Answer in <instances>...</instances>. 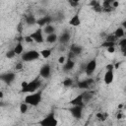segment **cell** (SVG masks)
I'll use <instances>...</instances> for the list:
<instances>
[{
  "instance_id": "1",
  "label": "cell",
  "mask_w": 126,
  "mask_h": 126,
  "mask_svg": "<svg viewBox=\"0 0 126 126\" xmlns=\"http://www.w3.org/2000/svg\"><path fill=\"white\" fill-rule=\"evenodd\" d=\"M41 86V81L39 77H36L31 82H22L21 84V93L22 94H33Z\"/></svg>"
},
{
  "instance_id": "2",
  "label": "cell",
  "mask_w": 126,
  "mask_h": 126,
  "mask_svg": "<svg viewBox=\"0 0 126 126\" xmlns=\"http://www.w3.org/2000/svg\"><path fill=\"white\" fill-rule=\"evenodd\" d=\"M41 99H42V93L39 91V92H35L33 94H27L25 96L24 102L31 106H37L41 102Z\"/></svg>"
},
{
  "instance_id": "3",
  "label": "cell",
  "mask_w": 126,
  "mask_h": 126,
  "mask_svg": "<svg viewBox=\"0 0 126 126\" xmlns=\"http://www.w3.org/2000/svg\"><path fill=\"white\" fill-rule=\"evenodd\" d=\"M57 124H58V121H57V118L53 111L49 112L41 120L38 121L39 126H57Z\"/></svg>"
},
{
  "instance_id": "4",
  "label": "cell",
  "mask_w": 126,
  "mask_h": 126,
  "mask_svg": "<svg viewBox=\"0 0 126 126\" xmlns=\"http://www.w3.org/2000/svg\"><path fill=\"white\" fill-rule=\"evenodd\" d=\"M39 56H40V54H39L38 51L32 49V50H29V51L24 52L21 57H22V60L24 62H32V61L37 60L39 58Z\"/></svg>"
},
{
  "instance_id": "5",
  "label": "cell",
  "mask_w": 126,
  "mask_h": 126,
  "mask_svg": "<svg viewBox=\"0 0 126 126\" xmlns=\"http://www.w3.org/2000/svg\"><path fill=\"white\" fill-rule=\"evenodd\" d=\"M31 38L32 39V41L36 42V43H42L44 41V37H43V32H42V29L39 28V29H36L33 32H32L30 34Z\"/></svg>"
},
{
  "instance_id": "6",
  "label": "cell",
  "mask_w": 126,
  "mask_h": 126,
  "mask_svg": "<svg viewBox=\"0 0 126 126\" xmlns=\"http://www.w3.org/2000/svg\"><path fill=\"white\" fill-rule=\"evenodd\" d=\"M96 66H97V61H96L95 58H93V59H91V60L86 64L84 71H85V73H86L88 76H92L93 73L95 71Z\"/></svg>"
},
{
  "instance_id": "7",
  "label": "cell",
  "mask_w": 126,
  "mask_h": 126,
  "mask_svg": "<svg viewBox=\"0 0 126 126\" xmlns=\"http://www.w3.org/2000/svg\"><path fill=\"white\" fill-rule=\"evenodd\" d=\"M16 79V74L14 72H6L0 74V80L6 85H11Z\"/></svg>"
},
{
  "instance_id": "8",
  "label": "cell",
  "mask_w": 126,
  "mask_h": 126,
  "mask_svg": "<svg viewBox=\"0 0 126 126\" xmlns=\"http://www.w3.org/2000/svg\"><path fill=\"white\" fill-rule=\"evenodd\" d=\"M51 75V66L48 63L43 64L39 69V76L44 79H48Z\"/></svg>"
},
{
  "instance_id": "9",
  "label": "cell",
  "mask_w": 126,
  "mask_h": 126,
  "mask_svg": "<svg viewBox=\"0 0 126 126\" xmlns=\"http://www.w3.org/2000/svg\"><path fill=\"white\" fill-rule=\"evenodd\" d=\"M69 112L71 113V115L76 118V119H80L83 115V106H79V105H74L72 107L69 108Z\"/></svg>"
},
{
  "instance_id": "10",
  "label": "cell",
  "mask_w": 126,
  "mask_h": 126,
  "mask_svg": "<svg viewBox=\"0 0 126 126\" xmlns=\"http://www.w3.org/2000/svg\"><path fill=\"white\" fill-rule=\"evenodd\" d=\"M53 20H54V19H53L51 16H49V15H44L43 17H41V18H39L38 20H36V24H37L39 27H45V26H47V25H50Z\"/></svg>"
},
{
  "instance_id": "11",
  "label": "cell",
  "mask_w": 126,
  "mask_h": 126,
  "mask_svg": "<svg viewBox=\"0 0 126 126\" xmlns=\"http://www.w3.org/2000/svg\"><path fill=\"white\" fill-rule=\"evenodd\" d=\"M70 39H71V33L68 31H65V32H61V34L58 36V39L57 40L59 41L60 44L65 45V44H67L70 41Z\"/></svg>"
},
{
  "instance_id": "12",
  "label": "cell",
  "mask_w": 126,
  "mask_h": 126,
  "mask_svg": "<svg viewBox=\"0 0 126 126\" xmlns=\"http://www.w3.org/2000/svg\"><path fill=\"white\" fill-rule=\"evenodd\" d=\"M114 80V70H106L104 77H103V81L105 83V85H110Z\"/></svg>"
},
{
  "instance_id": "13",
  "label": "cell",
  "mask_w": 126,
  "mask_h": 126,
  "mask_svg": "<svg viewBox=\"0 0 126 126\" xmlns=\"http://www.w3.org/2000/svg\"><path fill=\"white\" fill-rule=\"evenodd\" d=\"M93 83H94V80L89 78V79H85V80H82V81L78 82L77 83V87L79 89H89Z\"/></svg>"
},
{
  "instance_id": "14",
  "label": "cell",
  "mask_w": 126,
  "mask_h": 126,
  "mask_svg": "<svg viewBox=\"0 0 126 126\" xmlns=\"http://www.w3.org/2000/svg\"><path fill=\"white\" fill-rule=\"evenodd\" d=\"M70 104H71L72 106H74V105H79V106H83V107H84L85 103L83 102V93L80 94H78V95H76L74 98H72V99L70 100Z\"/></svg>"
},
{
  "instance_id": "15",
  "label": "cell",
  "mask_w": 126,
  "mask_h": 126,
  "mask_svg": "<svg viewBox=\"0 0 126 126\" xmlns=\"http://www.w3.org/2000/svg\"><path fill=\"white\" fill-rule=\"evenodd\" d=\"M74 67H75V62H74V60L67 58L66 61H65V63L63 64V70H64L65 72H69V71L73 70Z\"/></svg>"
},
{
  "instance_id": "16",
  "label": "cell",
  "mask_w": 126,
  "mask_h": 126,
  "mask_svg": "<svg viewBox=\"0 0 126 126\" xmlns=\"http://www.w3.org/2000/svg\"><path fill=\"white\" fill-rule=\"evenodd\" d=\"M70 52H72L75 56L76 55H80L83 52V46H81L79 44H76V43H73L70 46Z\"/></svg>"
},
{
  "instance_id": "17",
  "label": "cell",
  "mask_w": 126,
  "mask_h": 126,
  "mask_svg": "<svg viewBox=\"0 0 126 126\" xmlns=\"http://www.w3.org/2000/svg\"><path fill=\"white\" fill-rule=\"evenodd\" d=\"M90 5L92 6V8H93V10H94V11H95V12H97V13L102 12L101 4H100V2H99V1H97V0H93V1H91V2H90Z\"/></svg>"
},
{
  "instance_id": "18",
  "label": "cell",
  "mask_w": 126,
  "mask_h": 126,
  "mask_svg": "<svg viewBox=\"0 0 126 126\" xmlns=\"http://www.w3.org/2000/svg\"><path fill=\"white\" fill-rule=\"evenodd\" d=\"M69 24H70L71 26H73V27H79V26L81 25V19H80V16H79L78 13L75 14V15L70 19Z\"/></svg>"
},
{
  "instance_id": "19",
  "label": "cell",
  "mask_w": 126,
  "mask_h": 126,
  "mask_svg": "<svg viewBox=\"0 0 126 126\" xmlns=\"http://www.w3.org/2000/svg\"><path fill=\"white\" fill-rule=\"evenodd\" d=\"M113 35H114L117 39H118V38H123L124 35H125V30H124L122 27H119V28H117V29L114 31Z\"/></svg>"
},
{
  "instance_id": "20",
  "label": "cell",
  "mask_w": 126,
  "mask_h": 126,
  "mask_svg": "<svg viewBox=\"0 0 126 126\" xmlns=\"http://www.w3.org/2000/svg\"><path fill=\"white\" fill-rule=\"evenodd\" d=\"M25 21H26V24L29 25V26H33L36 24V19L33 15L30 14V15H27L25 17Z\"/></svg>"
},
{
  "instance_id": "21",
  "label": "cell",
  "mask_w": 126,
  "mask_h": 126,
  "mask_svg": "<svg viewBox=\"0 0 126 126\" xmlns=\"http://www.w3.org/2000/svg\"><path fill=\"white\" fill-rule=\"evenodd\" d=\"M94 96V92H91V91H86L83 93V102L86 103V102H89Z\"/></svg>"
},
{
  "instance_id": "22",
  "label": "cell",
  "mask_w": 126,
  "mask_h": 126,
  "mask_svg": "<svg viewBox=\"0 0 126 126\" xmlns=\"http://www.w3.org/2000/svg\"><path fill=\"white\" fill-rule=\"evenodd\" d=\"M51 53H52V49L51 48H45V49H42L39 51V54L42 58L44 59H47L51 56Z\"/></svg>"
},
{
  "instance_id": "23",
  "label": "cell",
  "mask_w": 126,
  "mask_h": 126,
  "mask_svg": "<svg viewBox=\"0 0 126 126\" xmlns=\"http://www.w3.org/2000/svg\"><path fill=\"white\" fill-rule=\"evenodd\" d=\"M14 52L16 55H20V54H23V51H24V47H23V44L21 41H18V43L15 45V47L13 48Z\"/></svg>"
},
{
  "instance_id": "24",
  "label": "cell",
  "mask_w": 126,
  "mask_h": 126,
  "mask_svg": "<svg viewBox=\"0 0 126 126\" xmlns=\"http://www.w3.org/2000/svg\"><path fill=\"white\" fill-rule=\"evenodd\" d=\"M42 32H44L47 35H48V34H51V33H55V28H54L52 25H47V26L43 27Z\"/></svg>"
},
{
  "instance_id": "25",
  "label": "cell",
  "mask_w": 126,
  "mask_h": 126,
  "mask_svg": "<svg viewBox=\"0 0 126 126\" xmlns=\"http://www.w3.org/2000/svg\"><path fill=\"white\" fill-rule=\"evenodd\" d=\"M58 39V35L56 33H51V34H48L45 38V40L48 42V43H54L56 42Z\"/></svg>"
},
{
  "instance_id": "26",
  "label": "cell",
  "mask_w": 126,
  "mask_h": 126,
  "mask_svg": "<svg viewBox=\"0 0 126 126\" xmlns=\"http://www.w3.org/2000/svg\"><path fill=\"white\" fill-rule=\"evenodd\" d=\"M108 117V114L106 112H97L96 113V118L100 121H105Z\"/></svg>"
},
{
  "instance_id": "27",
  "label": "cell",
  "mask_w": 126,
  "mask_h": 126,
  "mask_svg": "<svg viewBox=\"0 0 126 126\" xmlns=\"http://www.w3.org/2000/svg\"><path fill=\"white\" fill-rule=\"evenodd\" d=\"M63 86L65 88H70L73 86V80L71 78H66L63 80Z\"/></svg>"
},
{
  "instance_id": "28",
  "label": "cell",
  "mask_w": 126,
  "mask_h": 126,
  "mask_svg": "<svg viewBox=\"0 0 126 126\" xmlns=\"http://www.w3.org/2000/svg\"><path fill=\"white\" fill-rule=\"evenodd\" d=\"M28 108H29V105L23 101V102L20 104V108H19V109H20V112H21L22 114H25V113L28 111Z\"/></svg>"
},
{
  "instance_id": "29",
  "label": "cell",
  "mask_w": 126,
  "mask_h": 126,
  "mask_svg": "<svg viewBox=\"0 0 126 126\" xmlns=\"http://www.w3.org/2000/svg\"><path fill=\"white\" fill-rule=\"evenodd\" d=\"M101 47H105L106 49L109 47H115V42H109V41H103L101 43Z\"/></svg>"
},
{
  "instance_id": "30",
  "label": "cell",
  "mask_w": 126,
  "mask_h": 126,
  "mask_svg": "<svg viewBox=\"0 0 126 126\" xmlns=\"http://www.w3.org/2000/svg\"><path fill=\"white\" fill-rule=\"evenodd\" d=\"M118 44H119V46H120L122 52L124 53V52H125V49H126V38H122V39L118 42Z\"/></svg>"
},
{
  "instance_id": "31",
  "label": "cell",
  "mask_w": 126,
  "mask_h": 126,
  "mask_svg": "<svg viewBox=\"0 0 126 126\" xmlns=\"http://www.w3.org/2000/svg\"><path fill=\"white\" fill-rule=\"evenodd\" d=\"M116 39H117V38H116V37L113 35V33H112V34H108V35L105 37L104 40H105V41H109V42H115Z\"/></svg>"
},
{
  "instance_id": "32",
  "label": "cell",
  "mask_w": 126,
  "mask_h": 126,
  "mask_svg": "<svg viewBox=\"0 0 126 126\" xmlns=\"http://www.w3.org/2000/svg\"><path fill=\"white\" fill-rule=\"evenodd\" d=\"M5 55H6V57H7L8 59H12L13 57H15V55H16V54H15V52H14V50H13V49H10V50H8V51L6 52V54H5Z\"/></svg>"
},
{
  "instance_id": "33",
  "label": "cell",
  "mask_w": 126,
  "mask_h": 126,
  "mask_svg": "<svg viewBox=\"0 0 126 126\" xmlns=\"http://www.w3.org/2000/svg\"><path fill=\"white\" fill-rule=\"evenodd\" d=\"M66 59H67V58H66L64 55H61V56L58 58V63H60V64H62V65H63V64L65 63Z\"/></svg>"
},
{
  "instance_id": "34",
  "label": "cell",
  "mask_w": 126,
  "mask_h": 126,
  "mask_svg": "<svg viewBox=\"0 0 126 126\" xmlns=\"http://www.w3.org/2000/svg\"><path fill=\"white\" fill-rule=\"evenodd\" d=\"M68 3H69V5H71L72 7H77V6L79 5V2H78V1H74V0H69Z\"/></svg>"
},
{
  "instance_id": "35",
  "label": "cell",
  "mask_w": 126,
  "mask_h": 126,
  "mask_svg": "<svg viewBox=\"0 0 126 126\" xmlns=\"http://www.w3.org/2000/svg\"><path fill=\"white\" fill-rule=\"evenodd\" d=\"M24 39H25L27 42H32V39L31 38V36H30V35H27V36H25V37H24Z\"/></svg>"
},
{
  "instance_id": "36",
  "label": "cell",
  "mask_w": 126,
  "mask_h": 126,
  "mask_svg": "<svg viewBox=\"0 0 126 126\" xmlns=\"http://www.w3.org/2000/svg\"><path fill=\"white\" fill-rule=\"evenodd\" d=\"M113 65H114V64H112V63L108 64V65L106 66V70H114V67H113Z\"/></svg>"
},
{
  "instance_id": "37",
  "label": "cell",
  "mask_w": 126,
  "mask_h": 126,
  "mask_svg": "<svg viewBox=\"0 0 126 126\" xmlns=\"http://www.w3.org/2000/svg\"><path fill=\"white\" fill-rule=\"evenodd\" d=\"M106 50H107L108 53H113V52L115 51V47H109V48H107Z\"/></svg>"
},
{
  "instance_id": "38",
  "label": "cell",
  "mask_w": 126,
  "mask_h": 126,
  "mask_svg": "<svg viewBox=\"0 0 126 126\" xmlns=\"http://www.w3.org/2000/svg\"><path fill=\"white\" fill-rule=\"evenodd\" d=\"M23 68V64L22 63H18L17 65H16V70H20V69H22Z\"/></svg>"
},
{
  "instance_id": "39",
  "label": "cell",
  "mask_w": 126,
  "mask_h": 126,
  "mask_svg": "<svg viewBox=\"0 0 126 126\" xmlns=\"http://www.w3.org/2000/svg\"><path fill=\"white\" fill-rule=\"evenodd\" d=\"M120 64H121V62H116V64H115V65H113L114 69H118V68H119V66H120Z\"/></svg>"
},
{
  "instance_id": "40",
  "label": "cell",
  "mask_w": 126,
  "mask_h": 126,
  "mask_svg": "<svg viewBox=\"0 0 126 126\" xmlns=\"http://www.w3.org/2000/svg\"><path fill=\"white\" fill-rule=\"evenodd\" d=\"M3 96H4V94H3V92H2V91H0V99H1V98H3Z\"/></svg>"
},
{
  "instance_id": "41",
  "label": "cell",
  "mask_w": 126,
  "mask_h": 126,
  "mask_svg": "<svg viewBox=\"0 0 126 126\" xmlns=\"http://www.w3.org/2000/svg\"><path fill=\"white\" fill-rule=\"evenodd\" d=\"M121 117H122V114H120V113H119V114H117V119H120Z\"/></svg>"
},
{
  "instance_id": "42",
  "label": "cell",
  "mask_w": 126,
  "mask_h": 126,
  "mask_svg": "<svg viewBox=\"0 0 126 126\" xmlns=\"http://www.w3.org/2000/svg\"><path fill=\"white\" fill-rule=\"evenodd\" d=\"M83 126H88V122H86V123H85V124H84Z\"/></svg>"
}]
</instances>
